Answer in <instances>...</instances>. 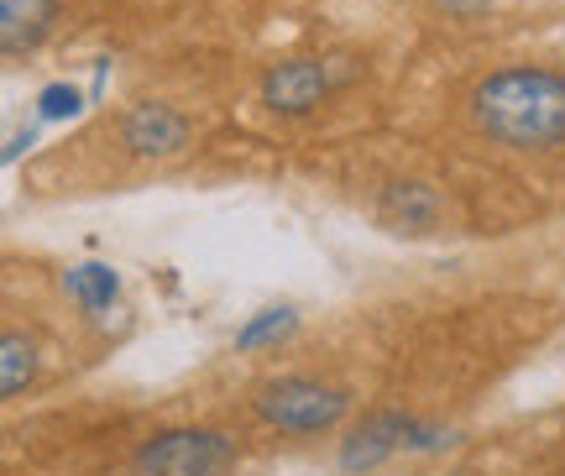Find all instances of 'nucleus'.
Masks as SVG:
<instances>
[{"label": "nucleus", "instance_id": "nucleus-1", "mask_svg": "<svg viewBox=\"0 0 565 476\" xmlns=\"http://www.w3.org/2000/svg\"><path fill=\"white\" fill-rule=\"evenodd\" d=\"M471 110H477L487 137L524 147V152H545V147L565 141V80H555L545 68L487 74L471 95Z\"/></svg>", "mask_w": 565, "mask_h": 476}, {"label": "nucleus", "instance_id": "nucleus-2", "mask_svg": "<svg viewBox=\"0 0 565 476\" xmlns=\"http://www.w3.org/2000/svg\"><path fill=\"white\" fill-rule=\"evenodd\" d=\"M345 409H351V393L315 378H278L257 393V414L282 435H324L345 419Z\"/></svg>", "mask_w": 565, "mask_h": 476}, {"label": "nucleus", "instance_id": "nucleus-3", "mask_svg": "<svg viewBox=\"0 0 565 476\" xmlns=\"http://www.w3.org/2000/svg\"><path fill=\"white\" fill-rule=\"evenodd\" d=\"M236 466V445L221 430H162L137 451V476H221Z\"/></svg>", "mask_w": 565, "mask_h": 476}, {"label": "nucleus", "instance_id": "nucleus-4", "mask_svg": "<svg viewBox=\"0 0 565 476\" xmlns=\"http://www.w3.org/2000/svg\"><path fill=\"white\" fill-rule=\"evenodd\" d=\"M324 95H330V68L315 59L273 63L263 74V105L278 110V116H303V110H315Z\"/></svg>", "mask_w": 565, "mask_h": 476}, {"label": "nucleus", "instance_id": "nucleus-5", "mask_svg": "<svg viewBox=\"0 0 565 476\" xmlns=\"http://www.w3.org/2000/svg\"><path fill=\"white\" fill-rule=\"evenodd\" d=\"M121 141L137 158H173L183 141H189V120H183L173 105L147 99V105H131V110H126Z\"/></svg>", "mask_w": 565, "mask_h": 476}, {"label": "nucleus", "instance_id": "nucleus-6", "mask_svg": "<svg viewBox=\"0 0 565 476\" xmlns=\"http://www.w3.org/2000/svg\"><path fill=\"white\" fill-rule=\"evenodd\" d=\"M408 430H414V419L408 414H372L362 419V430H351L341 440V472H372V466H383L387 456H398L408 451Z\"/></svg>", "mask_w": 565, "mask_h": 476}, {"label": "nucleus", "instance_id": "nucleus-7", "mask_svg": "<svg viewBox=\"0 0 565 476\" xmlns=\"http://www.w3.org/2000/svg\"><path fill=\"white\" fill-rule=\"evenodd\" d=\"M58 21V0H0V47L6 59H21L42 47V38Z\"/></svg>", "mask_w": 565, "mask_h": 476}, {"label": "nucleus", "instance_id": "nucleus-8", "mask_svg": "<svg viewBox=\"0 0 565 476\" xmlns=\"http://www.w3.org/2000/svg\"><path fill=\"white\" fill-rule=\"evenodd\" d=\"M63 294L84 304L89 315H100L110 309L116 298H121V278H116V267H105V262H79V267H68L63 273Z\"/></svg>", "mask_w": 565, "mask_h": 476}, {"label": "nucleus", "instance_id": "nucleus-9", "mask_svg": "<svg viewBox=\"0 0 565 476\" xmlns=\"http://www.w3.org/2000/svg\"><path fill=\"white\" fill-rule=\"evenodd\" d=\"M294 330H299V315H294L288 304H278V309H257V315L236 330V351H263V346H278V340H288Z\"/></svg>", "mask_w": 565, "mask_h": 476}, {"label": "nucleus", "instance_id": "nucleus-10", "mask_svg": "<svg viewBox=\"0 0 565 476\" xmlns=\"http://www.w3.org/2000/svg\"><path fill=\"white\" fill-rule=\"evenodd\" d=\"M32 372H38V346L26 336H6L0 340V393L17 398L26 382H32Z\"/></svg>", "mask_w": 565, "mask_h": 476}, {"label": "nucleus", "instance_id": "nucleus-11", "mask_svg": "<svg viewBox=\"0 0 565 476\" xmlns=\"http://www.w3.org/2000/svg\"><path fill=\"white\" fill-rule=\"evenodd\" d=\"M84 105H89V95L68 80L38 89V120H74V116H84Z\"/></svg>", "mask_w": 565, "mask_h": 476}, {"label": "nucleus", "instance_id": "nucleus-12", "mask_svg": "<svg viewBox=\"0 0 565 476\" xmlns=\"http://www.w3.org/2000/svg\"><path fill=\"white\" fill-rule=\"evenodd\" d=\"M32 141H38V126H26V131H17V137L6 141V162H17L21 152H26V147H32Z\"/></svg>", "mask_w": 565, "mask_h": 476}, {"label": "nucleus", "instance_id": "nucleus-13", "mask_svg": "<svg viewBox=\"0 0 565 476\" xmlns=\"http://www.w3.org/2000/svg\"><path fill=\"white\" fill-rule=\"evenodd\" d=\"M445 6H456V11H477V6H487V0H445Z\"/></svg>", "mask_w": 565, "mask_h": 476}]
</instances>
